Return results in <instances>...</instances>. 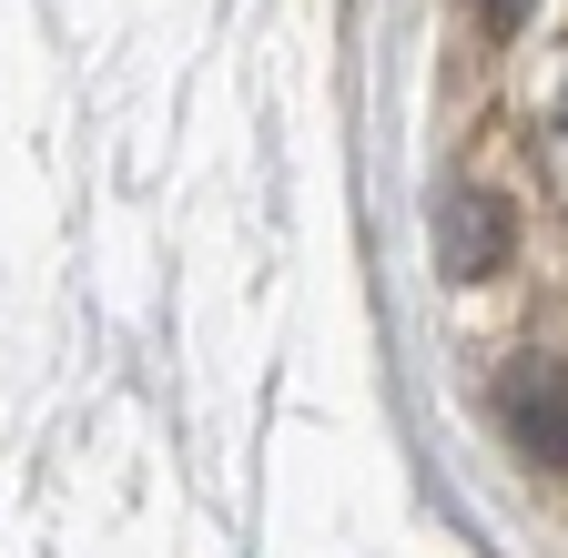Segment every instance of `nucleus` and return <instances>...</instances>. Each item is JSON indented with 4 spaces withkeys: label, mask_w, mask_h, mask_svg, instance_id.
Listing matches in <instances>:
<instances>
[{
    "label": "nucleus",
    "mask_w": 568,
    "mask_h": 558,
    "mask_svg": "<svg viewBox=\"0 0 568 558\" xmlns=\"http://www.w3.org/2000/svg\"><path fill=\"white\" fill-rule=\"evenodd\" d=\"M508 244H518V214H508V203H497L487 183H457V193L437 203V274L477 285V274H497V264H508Z\"/></svg>",
    "instance_id": "2"
},
{
    "label": "nucleus",
    "mask_w": 568,
    "mask_h": 558,
    "mask_svg": "<svg viewBox=\"0 0 568 558\" xmlns=\"http://www.w3.org/2000/svg\"><path fill=\"white\" fill-rule=\"evenodd\" d=\"M518 11H528V0H477V21H487V31H518Z\"/></svg>",
    "instance_id": "3"
},
{
    "label": "nucleus",
    "mask_w": 568,
    "mask_h": 558,
    "mask_svg": "<svg viewBox=\"0 0 568 558\" xmlns=\"http://www.w3.org/2000/svg\"><path fill=\"white\" fill-rule=\"evenodd\" d=\"M497 416L538 467H568V356H518L497 376Z\"/></svg>",
    "instance_id": "1"
}]
</instances>
